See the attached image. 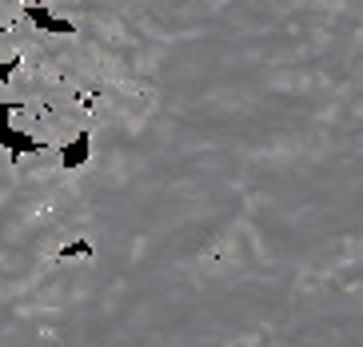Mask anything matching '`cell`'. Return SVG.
<instances>
[{
    "label": "cell",
    "mask_w": 363,
    "mask_h": 347,
    "mask_svg": "<svg viewBox=\"0 0 363 347\" xmlns=\"http://www.w3.org/2000/svg\"><path fill=\"white\" fill-rule=\"evenodd\" d=\"M24 12V0H0V24H12Z\"/></svg>",
    "instance_id": "cell-3"
},
{
    "label": "cell",
    "mask_w": 363,
    "mask_h": 347,
    "mask_svg": "<svg viewBox=\"0 0 363 347\" xmlns=\"http://www.w3.org/2000/svg\"><path fill=\"white\" fill-rule=\"evenodd\" d=\"M36 32H40V24L28 12H21L12 24H0V64H21L33 48Z\"/></svg>",
    "instance_id": "cell-2"
},
{
    "label": "cell",
    "mask_w": 363,
    "mask_h": 347,
    "mask_svg": "<svg viewBox=\"0 0 363 347\" xmlns=\"http://www.w3.org/2000/svg\"><path fill=\"white\" fill-rule=\"evenodd\" d=\"M0 104H12V100H9V84H4V80H0Z\"/></svg>",
    "instance_id": "cell-5"
},
{
    "label": "cell",
    "mask_w": 363,
    "mask_h": 347,
    "mask_svg": "<svg viewBox=\"0 0 363 347\" xmlns=\"http://www.w3.org/2000/svg\"><path fill=\"white\" fill-rule=\"evenodd\" d=\"M12 160H16V156H12L9 148H4V140H0V168H4V164H12Z\"/></svg>",
    "instance_id": "cell-4"
},
{
    "label": "cell",
    "mask_w": 363,
    "mask_h": 347,
    "mask_svg": "<svg viewBox=\"0 0 363 347\" xmlns=\"http://www.w3.org/2000/svg\"><path fill=\"white\" fill-rule=\"evenodd\" d=\"M4 84H9V100H12V104L40 108V112H44V108H68L72 100H80V92H76L72 84H65V80L40 72V68H28V64H16Z\"/></svg>",
    "instance_id": "cell-1"
}]
</instances>
